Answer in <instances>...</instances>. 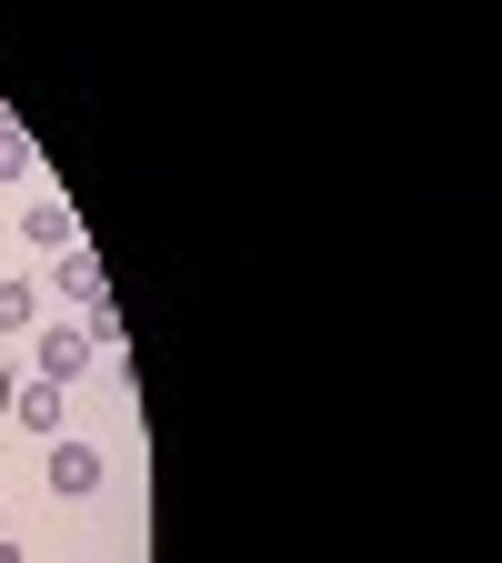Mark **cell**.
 Segmentation results:
<instances>
[{
    "label": "cell",
    "mask_w": 502,
    "mask_h": 563,
    "mask_svg": "<svg viewBox=\"0 0 502 563\" xmlns=\"http://www.w3.org/2000/svg\"><path fill=\"white\" fill-rule=\"evenodd\" d=\"M91 332H41V383H70V373H91Z\"/></svg>",
    "instance_id": "obj_1"
},
{
    "label": "cell",
    "mask_w": 502,
    "mask_h": 563,
    "mask_svg": "<svg viewBox=\"0 0 502 563\" xmlns=\"http://www.w3.org/2000/svg\"><path fill=\"white\" fill-rule=\"evenodd\" d=\"M51 493H101V453L91 443H51Z\"/></svg>",
    "instance_id": "obj_2"
},
{
    "label": "cell",
    "mask_w": 502,
    "mask_h": 563,
    "mask_svg": "<svg viewBox=\"0 0 502 563\" xmlns=\"http://www.w3.org/2000/svg\"><path fill=\"white\" fill-rule=\"evenodd\" d=\"M11 422H31V433H60V383H21V393H11Z\"/></svg>",
    "instance_id": "obj_3"
},
{
    "label": "cell",
    "mask_w": 502,
    "mask_h": 563,
    "mask_svg": "<svg viewBox=\"0 0 502 563\" xmlns=\"http://www.w3.org/2000/svg\"><path fill=\"white\" fill-rule=\"evenodd\" d=\"M21 232H31L41 252H70V211H60V201H31V222H21Z\"/></svg>",
    "instance_id": "obj_4"
},
{
    "label": "cell",
    "mask_w": 502,
    "mask_h": 563,
    "mask_svg": "<svg viewBox=\"0 0 502 563\" xmlns=\"http://www.w3.org/2000/svg\"><path fill=\"white\" fill-rule=\"evenodd\" d=\"M41 312V292H31V282H0V332H21Z\"/></svg>",
    "instance_id": "obj_5"
},
{
    "label": "cell",
    "mask_w": 502,
    "mask_h": 563,
    "mask_svg": "<svg viewBox=\"0 0 502 563\" xmlns=\"http://www.w3.org/2000/svg\"><path fill=\"white\" fill-rule=\"evenodd\" d=\"M31 172V152H21V131H0V181H21Z\"/></svg>",
    "instance_id": "obj_6"
},
{
    "label": "cell",
    "mask_w": 502,
    "mask_h": 563,
    "mask_svg": "<svg viewBox=\"0 0 502 563\" xmlns=\"http://www.w3.org/2000/svg\"><path fill=\"white\" fill-rule=\"evenodd\" d=\"M11 393H21V383H11V373H0V412H11Z\"/></svg>",
    "instance_id": "obj_7"
},
{
    "label": "cell",
    "mask_w": 502,
    "mask_h": 563,
    "mask_svg": "<svg viewBox=\"0 0 502 563\" xmlns=\"http://www.w3.org/2000/svg\"><path fill=\"white\" fill-rule=\"evenodd\" d=\"M0 563H21V553H11V543H0Z\"/></svg>",
    "instance_id": "obj_8"
}]
</instances>
